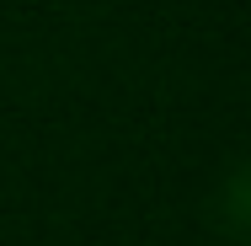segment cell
Returning <instances> with one entry per match:
<instances>
[{"label": "cell", "instance_id": "obj_1", "mask_svg": "<svg viewBox=\"0 0 251 246\" xmlns=\"http://www.w3.org/2000/svg\"><path fill=\"white\" fill-rule=\"evenodd\" d=\"M246 166H235V171H230V198H225V209H230V230H235V236H241V230H246L251 225V214H246Z\"/></svg>", "mask_w": 251, "mask_h": 246}]
</instances>
